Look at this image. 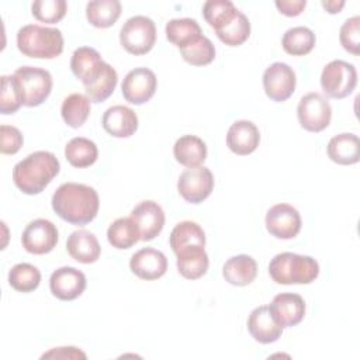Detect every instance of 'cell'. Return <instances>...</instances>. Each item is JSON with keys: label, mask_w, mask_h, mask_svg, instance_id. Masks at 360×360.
<instances>
[{"label": "cell", "mask_w": 360, "mask_h": 360, "mask_svg": "<svg viewBox=\"0 0 360 360\" xmlns=\"http://www.w3.org/2000/svg\"><path fill=\"white\" fill-rule=\"evenodd\" d=\"M238 11L239 10L229 0H208L202 6V15L215 31L226 27Z\"/></svg>", "instance_id": "836d02e7"}, {"label": "cell", "mask_w": 360, "mask_h": 360, "mask_svg": "<svg viewBox=\"0 0 360 360\" xmlns=\"http://www.w3.org/2000/svg\"><path fill=\"white\" fill-rule=\"evenodd\" d=\"M322 7L330 13V14H336V13H340V10L345 7V1L340 0V1H336V0H323L322 1Z\"/></svg>", "instance_id": "f6af8a7d"}, {"label": "cell", "mask_w": 360, "mask_h": 360, "mask_svg": "<svg viewBox=\"0 0 360 360\" xmlns=\"http://www.w3.org/2000/svg\"><path fill=\"white\" fill-rule=\"evenodd\" d=\"M129 267L131 271L142 280H156L166 273L167 259L158 249L143 248L132 255Z\"/></svg>", "instance_id": "ac0fdd59"}, {"label": "cell", "mask_w": 360, "mask_h": 360, "mask_svg": "<svg viewBox=\"0 0 360 360\" xmlns=\"http://www.w3.org/2000/svg\"><path fill=\"white\" fill-rule=\"evenodd\" d=\"M214 188V174L205 166L186 169L177 181L180 195L191 204H200L210 197Z\"/></svg>", "instance_id": "9c48e42d"}, {"label": "cell", "mask_w": 360, "mask_h": 360, "mask_svg": "<svg viewBox=\"0 0 360 360\" xmlns=\"http://www.w3.org/2000/svg\"><path fill=\"white\" fill-rule=\"evenodd\" d=\"M86 276L75 267H60L51 274L49 288L53 297L62 301L76 300L86 290Z\"/></svg>", "instance_id": "5bb4252c"}, {"label": "cell", "mask_w": 360, "mask_h": 360, "mask_svg": "<svg viewBox=\"0 0 360 360\" xmlns=\"http://www.w3.org/2000/svg\"><path fill=\"white\" fill-rule=\"evenodd\" d=\"M121 3L118 0H94L86 6L89 22L97 28H108L117 22L121 15Z\"/></svg>", "instance_id": "4316f807"}, {"label": "cell", "mask_w": 360, "mask_h": 360, "mask_svg": "<svg viewBox=\"0 0 360 360\" xmlns=\"http://www.w3.org/2000/svg\"><path fill=\"white\" fill-rule=\"evenodd\" d=\"M260 142L259 128L248 120L235 121L226 134V146L236 155L245 156L256 150Z\"/></svg>", "instance_id": "d6986e66"}, {"label": "cell", "mask_w": 360, "mask_h": 360, "mask_svg": "<svg viewBox=\"0 0 360 360\" xmlns=\"http://www.w3.org/2000/svg\"><path fill=\"white\" fill-rule=\"evenodd\" d=\"M269 274L277 284H309L319 274V264L311 256L283 252L269 263Z\"/></svg>", "instance_id": "277c9868"}, {"label": "cell", "mask_w": 360, "mask_h": 360, "mask_svg": "<svg viewBox=\"0 0 360 360\" xmlns=\"http://www.w3.org/2000/svg\"><path fill=\"white\" fill-rule=\"evenodd\" d=\"M328 156L332 162L343 166L354 165L360 159V142L359 136L354 134H339L335 135L328 146Z\"/></svg>", "instance_id": "cb8c5ba5"}, {"label": "cell", "mask_w": 360, "mask_h": 360, "mask_svg": "<svg viewBox=\"0 0 360 360\" xmlns=\"http://www.w3.org/2000/svg\"><path fill=\"white\" fill-rule=\"evenodd\" d=\"M266 228L277 239H292L301 231V215L290 204H276L266 214Z\"/></svg>", "instance_id": "4fadbf2b"}, {"label": "cell", "mask_w": 360, "mask_h": 360, "mask_svg": "<svg viewBox=\"0 0 360 360\" xmlns=\"http://www.w3.org/2000/svg\"><path fill=\"white\" fill-rule=\"evenodd\" d=\"M117 83H118V75L115 69L111 65L105 63L104 72L97 79V82L86 87V96L93 103H103L112 94Z\"/></svg>", "instance_id": "f35d334b"}, {"label": "cell", "mask_w": 360, "mask_h": 360, "mask_svg": "<svg viewBox=\"0 0 360 360\" xmlns=\"http://www.w3.org/2000/svg\"><path fill=\"white\" fill-rule=\"evenodd\" d=\"M295 83L297 79L292 68L283 62L271 63L263 73L264 93L276 103L288 100L295 90Z\"/></svg>", "instance_id": "30bf717a"}, {"label": "cell", "mask_w": 360, "mask_h": 360, "mask_svg": "<svg viewBox=\"0 0 360 360\" xmlns=\"http://www.w3.org/2000/svg\"><path fill=\"white\" fill-rule=\"evenodd\" d=\"M173 155L180 165L186 167H197L207 159V145L198 136L183 135L176 141Z\"/></svg>", "instance_id": "484cf974"}, {"label": "cell", "mask_w": 360, "mask_h": 360, "mask_svg": "<svg viewBox=\"0 0 360 360\" xmlns=\"http://www.w3.org/2000/svg\"><path fill=\"white\" fill-rule=\"evenodd\" d=\"M105 62L100 53L90 46L77 48L70 59V69L73 75L83 83L84 89L97 82L104 72Z\"/></svg>", "instance_id": "9a60e30c"}, {"label": "cell", "mask_w": 360, "mask_h": 360, "mask_svg": "<svg viewBox=\"0 0 360 360\" xmlns=\"http://www.w3.org/2000/svg\"><path fill=\"white\" fill-rule=\"evenodd\" d=\"M340 45L350 53H360V17L354 15L347 18L340 27L339 32Z\"/></svg>", "instance_id": "60d3db41"}, {"label": "cell", "mask_w": 360, "mask_h": 360, "mask_svg": "<svg viewBox=\"0 0 360 360\" xmlns=\"http://www.w3.org/2000/svg\"><path fill=\"white\" fill-rule=\"evenodd\" d=\"M129 217L138 225L141 240L143 242L155 239L162 232L165 225V212L162 207L152 200L141 201L131 211Z\"/></svg>", "instance_id": "2e32d148"}, {"label": "cell", "mask_w": 360, "mask_h": 360, "mask_svg": "<svg viewBox=\"0 0 360 360\" xmlns=\"http://www.w3.org/2000/svg\"><path fill=\"white\" fill-rule=\"evenodd\" d=\"M101 125L111 136L128 138L138 129V115L127 105H112L103 114Z\"/></svg>", "instance_id": "ffe728a7"}, {"label": "cell", "mask_w": 360, "mask_h": 360, "mask_svg": "<svg viewBox=\"0 0 360 360\" xmlns=\"http://www.w3.org/2000/svg\"><path fill=\"white\" fill-rule=\"evenodd\" d=\"M307 6L305 0H277L276 7L278 11L287 17L300 15Z\"/></svg>", "instance_id": "ee69618b"}, {"label": "cell", "mask_w": 360, "mask_h": 360, "mask_svg": "<svg viewBox=\"0 0 360 360\" xmlns=\"http://www.w3.org/2000/svg\"><path fill=\"white\" fill-rule=\"evenodd\" d=\"M120 42L132 55L148 53L156 42L155 22L145 15L128 18L120 31Z\"/></svg>", "instance_id": "5b68a950"}, {"label": "cell", "mask_w": 360, "mask_h": 360, "mask_svg": "<svg viewBox=\"0 0 360 360\" xmlns=\"http://www.w3.org/2000/svg\"><path fill=\"white\" fill-rule=\"evenodd\" d=\"M65 158L73 167H89L97 160L98 149L93 141L77 136L66 143Z\"/></svg>", "instance_id": "4dcf8cb0"}, {"label": "cell", "mask_w": 360, "mask_h": 360, "mask_svg": "<svg viewBox=\"0 0 360 360\" xmlns=\"http://www.w3.org/2000/svg\"><path fill=\"white\" fill-rule=\"evenodd\" d=\"M22 105V91L18 79L13 76H1L0 111L1 114H13Z\"/></svg>", "instance_id": "74e56055"}, {"label": "cell", "mask_w": 360, "mask_h": 360, "mask_svg": "<svg viewBox=\"0 0 360 360\" xmlns=\"http://www.w3.org/2000/svg\"><path fill=\"white\" fill-rule=\"evenodd\" d=\"M100 207L97 191L80 183H63L52 195V208L63 221L83 226L91 222Z\"/></svg>", "instance_id": "6da1fadb"}, {"label": "cell", "mask_w": 360, "mask_h": 360, "mask_svg": "<svg viewBox=\"0 0 360 360\" xmlns=\"http://www.w3.org/2000/svg\"><path fill=\"white\" fill-rule=\"evenodd\" d=\"M158 87L156 75L148 68H135L127 73L121 90L124 98L135 105L149 101Z\"/></svg>", "instance_id": "8fae6325"}, {"label": "cell", "mask_w": 360, "mask_h": 360, "mask_svg": "<svg viewBox=\"0 0 360 360\" xmlns=\"http://www.w3.org/2000/svg\"><path fill=\"white\" fill-rule=\"evenodd\" d=\"M300 125L309 132H321L330 124L332 108L319 93H308L301 97L297 107Z\"/></svg>", "instance_id": "ba28073f"}, {"label": "cell", "mask_w": 360, "mask_h": 360, "mask_svg": "<svg viewBox=\"0 0 360 360\" xmlns=\"http://www.w3.org/2000/svg\"><path fill=\"white\" fill-rule=\"evenodd\" d=\"M41 283V271L30 263H18L8 271V284L20 292H31Z\"/></svg>", "instance_id": "e575fe53"}, {"label": "cell", "mask_w": 360, "mask_h": 360, "mask_svg": "<svg viewBox=\"0 0 360 360\" xmlns=\"http://www.w3.org/2000/svg\"><path fill=\"white\" fill-rule=\"evenodd\" d=\"M222 276L225 281L232 285H248L257 276V263L252 256L248 255L232 256L225 262L222 267Z\"/></svg>", "instance_id": "603a6c76"}, {"label": "cell", "mask_w": 360, "mask_h": 360, "mask_svg": "<svg viewBox=\"0 0 360 360\" xmlns=\"http://www.w3.org/2000/svg\"><path fill=\"white\" fill-rule=\"evenodd\" d=\"M90 100L87 96L73 93L68 96L60 107L63 121L72 128H80L90 114Z\"/></svg>", "instance_id": "d6a6232c"}, {"label": "cell", "mask_w": 360, "mask_h": 360, "mask_svg": "<svg viewBox=\"0 0 360 360\" xmlns=\"http://www.w3.org/2000/svg\"><path fill=\"white\" fill-rule=\"evenodd\" d=\"M56 226L44 218L31 221L21 236L22 248L32 255H45L53 250L58 243Z\"/></svg>", "instance_id": "7c38bea8"}, {"label": "cell", "mask_w": 360, "mask_h": 360, "mask_svg": "<svg viewBox=\"0 0 360 360\" xmlns=\"http://www.w3.org/2000/svg\"><path fill=\"white\" fill-rule=\"evenodd\" d=\"M357 84L356 68L345 60L329 62L321 75V87L330 98H345L353 93Z\"/></svg>", "instance_id": "8992f818"}, {"label": "cell", "mask_w": 360, "mask_h": 360, "mask_svg": "<svg viewBox=\"0 0 360 360\" xmlns=\"http://www.w3.org/2000/svg\"><path fill=\"white\" fill-rule=\"evenodd\" d=\"M66 250L72 259L84 264L94 263L101 253L97 238L86 229H79L69 235L66 240Z\"/></svg>", "instance_id": "7402d4cb"}, {"label": "cell", "mask_w": 360, "mask_h": 360, "mask_svg": "<svg viewBox=\"0 0 360 360\" xmlns=\"http://www.w3.org/2000/svg\"><path fill=\"white\" fill-rule=\"evenodd\" d=\"M315 34L307 27H294L284 32L281 45L283 49L292 56H304L315 46Z\"/></svg>", "instance_id": "1f68e13d"}, {"label": "cell", "mask_w": 360, "mask_h": 360, "mask_svg": "<svg viewBox=\"0 0 360 360\" xmlns=\"http://www.w3.org/2000/svg\"><path fill=\"white\" fill-rule=\"evenodd\" d=\"M248 330L256 342L263 345L278 340L283 333V328L274 321L269 305H260L250 312L248 318Z\"/></svg>", "instance_id": "44dd1931"}, {"label": "cell", "mask_w": 360, "mask_h": 360, "mask_svg": "<svg viewBox=\"0 0 360 360\" xmlns=\"http://www.w3.org/2000/svg\"><path fill=\"white\" fill-rule=\"evenodd\" d=\"M59 160L52 152L37 150L14 166L13 180L18 190L34 195L44 191V188L59 173Z\"/></svg>", "instance_id": "7a4b0ae2"}, {"label": "cell", "mask_w": 360, "mask_h": 360, "mask_svg": "<svg viewBox=\"0 0 360 360\" xmlns=\"http://www.w3.org/2000/svg\"><path fill=\"white\" fill-rule=\"evenodd\" d=\"M215 34L225 45H229V46L242 45L250 35L249 18L242 11H238L235 18L222 30L215 31Z\"/></svg>", "instance_id": "8d00e7d4"}, {"label": "cell", "mask_w": 360, "mask_h": 360, "mask_svg": "<svg viewBox=\"0 0 360 360\" xmlns=\"http://www.w3.org/2000/svg\"><path fill=\"white\" fill-rule=\"evenodd\" d=\"M22 91V105L37 107L42 104L52 90V76L37 66H21L14 72Z\"/></svg>", "instance_id": "52a82bcc"}, {"label": "cell", "mask_w": 360, "mask_h": 360, "mask_svg": "<svg viewBox=\"0 0 360 360\" xmlns=\"http://www.w3.org/2000/svg\"><path fill=\"white\" fill-rule=\"evenodd\" d=\"M176 256L177 270L187 280H197L208 270L210 260L204 246H188L176 253Z\"/></svg>", "instance_id": "d4e9b609"}, {"label": "cell", "mask_w": 360, "mask_h": 360, "mask_svg": "<svg viewBox=\"0 0 360 360\" xmlns=\"http://www.w3.org/2000/svg\"><path fill=\"white\" fill-rule=\"evenodd\" d=\"M166 38L179 49L198 39L202 32L198 22L193 18H173L166 24Z\"/></svg>", "instance_id": "f1b7e54d"}, {"label": "cell", "mask_w": 360, "mask_h": 360, "mask_svg": "<svg viewBox=\"0 0 360 360\" xmlns=\"http://www.w3.org/2000/svg\"><path fill=\"white\" fill-rule=\"evenodd\" d=\"M17 48L28 58L53 59L63 51V35L58 28L28 24L17 32Z\"/></svg>", "instance_id": "3957f363"}, {"label": "cell", "mask_w": 360, "mask_h": 360, "mask_svg": "<svg viewBox=\"0 0 360 360\" xmlns=\"http://www.w3.org/2000/svg\"><path fill=\"white\" fill-rule=\"evenodd\" d=\"M269 309L281 328H290L298 325L304 319L305 302L298 294L281 292L273 298Z\"/></svg>", "instance_id": "e0dca14e"}, {"label": "cell", "mask_w": 360, "mask_h": 360, "mask_svg": "<svg viewBox=\"0 0 360 360\" xmlns=\"http://www.w3.org/2000/svg\"><path fill=\"white\" fill-rule=\"evenodd\" d=\"M107 239L115 249H129L141 240V233L135 221L131 217H125L115 219L108 226Z\"/></svg>", "instance_id": "f546056e"}, {"label": "cell", "mask_w": 360, "mask_h": 360, "mask_svg": "<svg viewBox=\"0 0 360 360\" xmlns=\"http://www.w3.org/2000/svg\"><path fill=\"white\" fill-rule=\"evenodd\" d=\"M169 243L174 253L188 246H205V233L197 222L183 221L173 228Z\"/></svg>", "instance_id": "83f0119b"}, {"label": "cell", "mask_w": 360, "mask_h": 360, "mask_svg": "<svg viewBox=\"0 0 360 360\" xmlns=\"http://www.w3.org/2000/svg\"><path fill=\"white\" fill-rule=\"evenodd\" d=\"M24 143L22 134L18 128L11 125L0 127V152L3 155H14L17 153Z\"/></svg>", "instance_id": "b9f144b4"}, {"label": "cell", "mask_w": 360, "mask_h": 360, "mask_svg": "<svg viewBox=\"0 0 360 360\" xmlns=\"http://www.w3.org/2000/svg\"><path fill=\"white\" fill-rule=\"evenodd\" d=\"M181 58L194 66L210 65L215 58V46L210 38L201 35L190 45L180 49Z\"/></svg>", "instance_id": "d590c367"}, {"label": "cell", "mask_w": 360, "mask_h": 360, "mask_svg": "<svg viewBox=\"0 0 360 360\" xmlns=\"http://www.w3.org/2000/svg\"><path fill=\"white\" fill-rule=\"evenodd\" d=\"M41 359H86V353L79 350L77 347H55L42 354Z\"/></svg>", "instance_id": "7bdbcfd3"}, {"label": "cell", "mask_w": 360, "mask_h": 360, "mask_svg": "<svg viewBox=\"0 0 360 360\" xmlns=\"http://www.w3.org/2000/svg\"><path fill=\"white\" fill-rule=\"evenodd\" d=\"M32 15L45 24L59 22L66 11L68 3L65 0H37L32 3Z\"/></svg>", "instance_id": "ab89813d"}]
</instances>
